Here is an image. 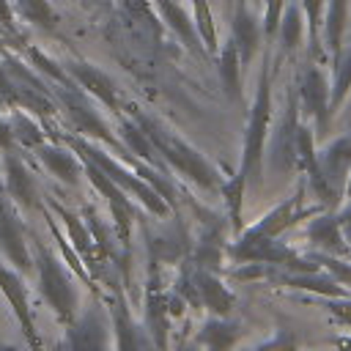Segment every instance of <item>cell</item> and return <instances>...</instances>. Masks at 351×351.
<instances>
[{"mask_svg": "<svg viewBox=\"0 0 351 351\" xmlns=\"http://www.w3.org/2000/svg\"><path fill=\"white\" fill-rule=\"evenodd\" d=\"M346 5L348 0H329V14H326V44L335 52V60L340 55V38H343V25H346Z\"/></svg>", "mask_w": 351, "mask_h": 351, "instance_id": "6", "label": "cell"}, {"mask_svg": "<svg viewBox=\"0 0 351 351\" xmlns=\"http://www.w3.org/2000/svg\"><path fill=\"white\" fill-rule=\"evenodd\" d=\"M151 140H156V143H159V148L165 151V156H167V159H173L184 173H189V176H192V178H197L200 184H208V186L214 184V181H211V170L203 165V159H200L195 151H189V148H186V145H181L178 140L173 143L170 137H159V134H154V132H151Z\"/></svg>", "mask_w": 351, "mask_h": 351, "instance_id": "2", "label": "cell"}, {"mask_svg": "<svg viewBox=\"0 0 351 351\" xmlns=\"http://www.w3.org/2000/svg\"><path fill=\"white\" fill-rule=\"evenodd\" d=\"M156 3L162 5L165 16H167V22L176 27V33H178L189 47H197V36H195V27H192V22L186 19V14H184L173 0H156Z\"/></svg>", "mask_w": 351, "mask_h": 351, "instance_id": "8", "label": "cell"}, {"mask_svg": "<svg viewBox=\"0 0 351 351\" xmlns=\"http://www.w3.org/2000/svg\"><path fill=\"white\" fill-rule=\"evenodd\" d=\"M340 315H343V318H348V321H351V310H340Z\"/></svg>", "mask_w": 351, "mask_h": 351, "instance_id": "14", "label": "cell"}, {"mask_svg": "<svg viewBox=\"0 0 351 351\" xmlns=\"http://www.w3.org/2000/svg\"><path fill=\"white\" fill-rule=\"evenodd\" d=\"M280 22H282V27H280V41H282V47H285V49H293V47L299 44V36H302V14H299V8L291 5Z\"/></svg>", "mask_w": 351, "mask_h": 351, "instance_id": "9", "label": "cell"}, {"mask_svg": "<svg viewBox=\"0 0 351 351\" xmlns=\"http://www.w3.org/2000/svg\"><path fill=\"white\" fill-rule=\"evenodd\" d=\"M321 3H324V0H302V5L307 8V16H310L313 33H315V27H318V19H321Z\"/></svg>", "mask_w": 351, "mask_h": 351, "instance_id": "13", "label": "cell"}, {"mask_svg": "<svg viewBox=\"0 0 351 351\" xmlns=\"http://www.w3.org/2000/svg\"><path fill=\"white\" fill-rule=\"evenodd\" d=\"M266 121H269V77L263 71L261 85H258V101L252 110V121H250V134H247V156H244V167L258 178L261 173V151H263V134H266Z\"/></svg>", "mask_w": 351, "mask_h": 351, "instance_id": "1", "label": "cell"}, {"mask_svg": "<svg viewBox=\"0 0 351 351\" xmlns=\"http://www.w3.org/2000/svg\"><path fill=\"white\" fill-rule=\"evenodd\" d=\"M321 165H324V167H321V176H324L326 181H332V184L343 181V176H346V170H348V165H351V137H343V140H337L332 148H326Z\"/></svg>", "mask_w": 351, "mask_h": 351, "instance_id": "5", "label": "cell"}, {"mask_svg": "<svg viewBox=\"0 0 351 351\" xmlns=\"http://www.w3.org/2000/svg\"><path fill=\"white\" fill-rule=\"evenodd\" d=\"M239 49H236V41H230L225 49H222V58H219V77L228 88V93L236 99L239 96Z\"/></svg>", "mask_w": 351, "mask_h": 351, "instance_id": "7", "label": "cell"}, {"mask_svg": "<svg viewBox=\"0 0 351 351\" xmlns=\"http://www.w3.org/2000/svg\"><path fill=\"white\" fill-rule=\"evenodd\" d=\"M302 99H304V107L318 118V126L326 129V121H329V90H326V82H324V74L318 69H310L307 77L302 80Z\"/></svg>", "mask_w": 351, "mask_h": 351, "instance_id": "4", "label": "cell"}, {"mask_svg": "<svg viewBox=\"0 0 351 351\" xmlns=\"http://www.w3.org/2000/svg\"><path fill=\"white\" fill-rule=\"evenodd\" d=\"M258 38H261V27H258L255 16L247 11L244 0H239L236 16H233V41H236V49H239L241 63H250L252 60V55L258 49Z\"/></svg>", "mask_w": 351, "mask_h": 351, "instance_id": "3", "label": "cell"}, {"mask_svg": "<svg viewBox=\"0 0 351 351\" xmlns=\"http://www.w3.org/2000/svg\"><path fill=\"white\" fill-rule=\"evenodd\" d=\"M195 11H197V27H200L208 49H214L217 38H214V25H211V14H208V3L206 0H195Z\"/></svg>", "mask_w": 351, "mask_h": 351, "instance_id": "10", "label": "cell"}, {"mask_svg": "<svg viewBox=\"0 0 351 351\" xmlns=\"http://www.w3.org/2000/svg\"><path fill=\"white\" fill-rule=\"evenodd\" d=\"M348 85H351V55L346 58V63H340V66H337V82H335V101H340V99L346 96Z\"/></svg>", "mask_w": 351, "mask_h": 351, "instance_id": "11", "label": "cell"}, {"mask_svg": "<svg viewBox=\"0 0 351 351\" xmlns=\"http://www.w3.org/2000/svg\"><path fill=\"white\" fill-rule=\"evenodd\" d=\"M280 8H282V0H269V11H266V30L269 33H274L280 25Z\"/></svg>", "mask_w": 351, "mask_h": 351, "instance_id": "12", "label": "cell"}]
</instances>
